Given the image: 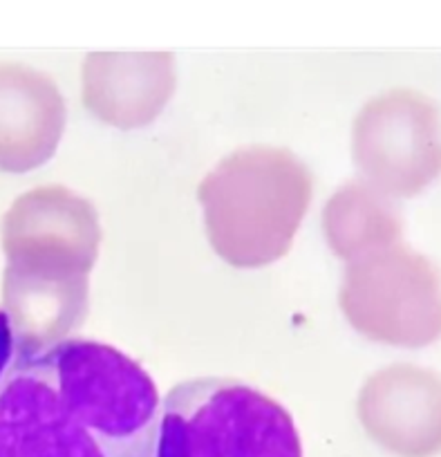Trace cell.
Listing matches in <instances>:
<instances>
[{"mask_svg": "<svg viewBox=\"0 0 441 457\" xmlns=\"http://www.w3.org/2000/svg\"><path fill=\"white\" fill-rule=\"evenodd\" d=\"M155 457H303L289 410L231 377H195L161 399Z\"/></svg>", "mask_w": 441, "mask_h": 457, "instance_id": "cell-3", "label": "cell"}, {"mask_svg": "<svg viewBox=\"0 0 441 457\" xmlns=\"http://www.w3.org/2000/svg\"><path fill=\"white\" fill-rule=\"evenodd\" d=\"M309 191L307 168L291 152H235L199 189L215 249L238 267H256L282 254L307 209Z\"/></svg>", "mask_w": 441, "mask_h": 457, "instance_id": "cell-2", "label": "cell"}, {"mask_svg": "<svg viewBox=\"0 0 441 457\" xmlns=\"http://www.w3.org/2000/svg\"><path fill=\"white\" fill-rule=\"evenodd\" d=\"M369 417L392 446L408 455L441 448V374L397 363L376 372L365 388Z\"/></svg>", "mask_w": 441, "mask_h": 457, "instance_id": "cell-6", "label": "cell"}, {"mask_svg": "<svg viewBox=\"0 0 441 457\" xmlns=\"http://www.w3.org/2000/svg\"><path fill=\"white\" fill-rule=\"evenodd\" d=\"M16 354V332L7 309H0V381Z\"/></svg>", "mask_w": 441, "mask_h": 457, "instance_id": "cell-7", "label": "cell"}, {"mask_svg": "<svg viewBox=\"0 0 441 457\" xmlns=\"http://www.w3.org/2000/svg\"><path fill=\"white\" fill-rule=\"evenodd\" d=\"M356 162L387 195H416L441 175V119L432 99L390 90L363 108Z\"/></svg>", "mask_w": 441, "mask_h": 457, "instance_id": "cell-5", "label": "cell"}, {"mask_svg": "<svg viewBox=\"0 0 441 457\" xmlns=\"http://www.w3.org/2000/svg\"><path fill=\"white\" fill-rule=\"evenodd\" d=\"M345 309L372 338L428 345L441 336V273L401 244L376 249L350 271Z\"/></svg>", "mask_w": 441, "mask_h": 457, "instance_id": "cell-4", "label": "cell"}, {"mask_svg": "<svg viewBox=\"0 0 441 457\" xmlns=\"http://www.w3.org/2000/svg\"><path fill=\"white\" fill-rule=\"evenodd\" d=\"M161 397L110 343L16 352L0 381V457H155Z\"/></svg>", "mask_w": 441, "mask_h": 457, "instance_id": "cell-1", "label": "cell"}]
</instances>
